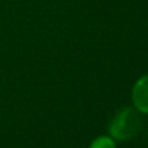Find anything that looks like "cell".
<instances>
[{
	"instance_id": "obj_3",
	"label": "cell",
	"mask_w": 148,
	"mask_h": 148,
	"mask_svg": "<svg viewBox=\"0 0 148 148\" xmlns=\"http://www.w3.org/2000/svg\"><path fill=\"white\" fill-rule=\"evenodd\" d=\"M90 148H116V144L108 136H100L92 142Z\"/></svg>"
},
{
	"instance_id": "obj_1",
	"label": "cell",
	"mask_w": 148,
	"mask_h": 148,
	"mask_svg": "<svg viewBox=\"0 0 148 148\" xmlns=\"http://www.w3.org/2000/svg\"><path fill=\"white\" fill-rule=\"evenodd\" d=\"M142 127V118L131 108H125L116 114L109 125V133L114 139L127 140L135 136Z\"/></svg>"
},
{
	"instance_id": "obj_2",
	"label": "cell",
	"mask_w": 148,
	"mask_h": 148,
	"mask_svg": "<svg viewBox=\"0 0 148 148\" xmlns=\"http://www.w3.org/2000/svg\"><path fill=\"white\" fill-rule=\"evenodd\" d=\"M133 101L136 109L148 114V75L142 77L133 88Z\"/></svg>"
}]
</instances>
